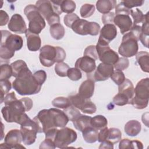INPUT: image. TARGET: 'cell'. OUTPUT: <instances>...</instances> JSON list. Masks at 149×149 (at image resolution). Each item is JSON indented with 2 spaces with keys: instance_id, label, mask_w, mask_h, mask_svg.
<instances>
[{
  "instance_id": "cell-1",
  "label": "cell",
  "mask_w": 149,
  "mask_h": 149,
  "mask_svg": "<svg viewBox=\"0 0 149 149\" xmlns=\"http://www.w3.org/2000/svg\"><path fill=\"white\" fill-rule=\"evenodd\" d=\"M13 88L21 95H33L38 93L41 88L27 67L22 70L13 81Z\"/></svg>"
},
{
  "instance_id": "cell-2",
  "label": "cell",
  "mask_w": 149,
  "mask_h": 149,
  "mask_svg": "<svg viewBox=\"0 0 149 149\" xmlns=\"http://www.w3.org/2000/svg\"><path fill=\"white\" fill-rule=\"evenodd\" d=\"M31 109L30 101L27 97L20 100L16 99L7 105H5L2 109L1 112L5 120L9 123L15 122L19 124L22 115L26 111Z\"/></svg>"
},
{
  "instance_id": "cell-3",
  "label": "cell",
  "mask_w": 149,
  "mask_h": 149,
  "mask_svg": "<svg viewBox=\"0 0 149 149\" xmlns=\"http://www.w3.org/2000/svg\"><path fill=\"white\" fill-rule=\"evenodd\" d=\"M19 124L20 125L22 141L26 145L33 144L37 138V133H42L38 124L33 119L31 120L26 113L21 116Z\"/></svg>"
},
{
  "instance_id": "cell-4",
  "label": "cell",
  "mask_w": 149,
  "mask_h": 149,
  "mask_svg": "<svg viewBox=\"0 0 149 149\" xmlns=\"http://www.w3.org/2000/svg\"><path fill=\"white\" fill-rule=\"evenodd\" d=\"M135 95L130 100V104L135 108L143 109L148 104L149 98V78L146 77L140 80L134 89Z\"/></svg>"
},
{
  "instance_id": "cell-5",
  "label": "cell",
  "mask_w": 149,
  "mask_h": 149,
  "mask_svg": "<svg viewBox=\"0 0 149 149\" xmlns=\"http://www.w3.org/2000/svg\"><path fill=\"white\" fill-rule=\"evenodd\" d=\"M24 13L29 20L28 30L39 34L45 27V22L36 5H29L24 8Z\"/></svg>"
},
{
  "instance_id": "cell-6",
  "label": "cell",
  "mask_w": 149,
  "mask_h": 149,
  "mask_svg": "<svg viewBox=\"0 0 149 149\" xmlns=\"http://www.w3.org/2000/svg\"><path fill=\"white\" fill-rule=\"evenodd\" d=\"M137 41L131 32L125 33L118 49L119 54L125 58H130L136 55L139 49Z\"/></svg>"
},
{
  "instance_id": "cell-7",
  "label": "cell",
  "mask_w": 149,
  "mask_h": 149,
  "mask_svg": "<svg viewBox=\"0 0 149 149\" xmlns=\"http://www.w3.org/2000/svg\"><path fill=\"white\" fill-rule=\"evenodd\" d=\"M96 49L98 58L102 63L113 65L119 59L118 54L110 48L109 44L100 38H98Z\"/></svg>"
},
{
  "instance_id": "cell-8",
  "label": "cell",
  "mask_w": 149,
  "mask_h": 149,
  "mask_svg": "<svg viewBox=\"0 0 149 149\" xmlns=\"http://www.w3.org/2000/svg\"><path fill=\"white\" fill-rule=\"evenodd\" d=\"M71 29L77 34L85 36H97L100 30V26L96 22H88L84 19H79L72 24Z\"/></svg>"
},
{
  "instance_id": "cell-9",
  "label": "cell",
  "mask_w": 149,
  "mask_h": 149,
  "mask_svg": "<svg viewBox=\"0 0 149 149\" xmlns=\"http://www.w3.org/2000/svg\"><path fill=\"white\" fill-rule=\"evenodd\" d=\"M77 137V133L73 129L65 127L57 130L54 139V142L56 147L63 148L74 142Z\"/></svg>"
},
{
  "instance_id": "cell-10",
  "label": "cell",
  "mask_w": 149,
  "mask_h": 149,
  "mask_svg": "<svg viewBox=\"0 0 149 149\" xmlns=\"http://www.w3.org/2000/svg\"><path fill=\"white\" fill-rule=\"evenodd\" d=\"M1 46L8 48L12 51L20 50L23 47V39L17 34L11 33L8 30H1Z\"/></svg>"
},
{
  "instance_id": "cell-11",
  "label": "cell",
  "mask_w": 149,
  "mask_h": 149,
  "mask_svg": "<svg viewBox=\"0 0 149 149\" xmlns=\"http://www.w3.org/2000/svg\"><path fill=\"white\" fill-rule=\"evenodd\" d=\"M71 105L81 111L82 112L87 114H93L96 112L95 105L90 99H86L79 93L70 95L68 97Z\"/></svg>"
},
{
  "instance_id": "cell-12",
  "label": "cell",
  "mask_w": 149,
  "mask_h": 149,
  "mask_svg": "<svg viewBox=\"0 0 149 149\" xmlns=\"http://www.w3.org/2000/svg\"><path fill=\"white\" fill-rule=\"evenodd\" d=\"M113 71L112 65L102 62L98 65L94 71L91 73L87 74V77L88 79L91 80L94 82L104 81L111 77Z\"/></svg>"
},
{
  "instance_id": "cell-13",
  "label": "cell",
  "mask_w": 149,
  "mask_h": 149,
  "mask_svg": "<svg viewBox=\"0 0 149 149\" xmlns=\"http://www.w3.org/2000/svg\"><path fill=\"white\" fill-rule=\"evenodd\" d=\"M57 51L56 47L45 45L40 49L39 59L41 63L45 67L52 66L56 62Z\"/></svg>"
},
{
  "instance_id": "cell-14",
  "label": "cell",
  "mask_w": 149,
  "mask_h": 149,
  "mask_svg": "<svg viewBox=\"0 0 149 149\" xmlns=\"http://www.w3.org/2000/svg\"><path fill=\"white\" fill-rule=\"evenodd\" d=\"M22 141V136L20 130L12 129L6 134L4 139V143L0 145L1 148H19L25 147L20 144Z\"/></svg>"
},
{
  "instance_id": "cell-15",
  "label": "cell",
  "mask_w": 149,
  "mask_h": 149,
  "mask_svg": "<svg viewBox=\"0 0 149 149\" xmlns=\"http://www.w3.org/2000/svg\"><path fill=\"white\" fill-rule=\"evenodd\" d=\"M8 27L11 31L17 34L26 33L27 30L24 19L17 13L12 15L8 23Z\"/></svg>"
},
{
  "instance_id": "cell-16",
  "label": "cell",
  "mask_w": 149,
  "mask_h": 149,
  "mask_svg": "<svg viewBox=\"0 0 149 149\" xmlns=\"http://www.w3.org/2000/svg\"><path fill=\"white\" fill-rule=\"evenodd\" d=\"M75 68L79 69L80 70L86 73L87 74L91 73L96 68L95 61L94 59L87 56L77 59L75 62Z\"/></svg>"
},
{
  "instance_id": "cell-17",
  "label": "cell",
  "mask_w": 149,
  "mask_h": 149,
  "mask_svg": "<svg viewBox=\"0 0 149 149\" xmlns=\"http://www.w3.org/2000/svg\"><path fill=\"white\" fill-rule=\"evenodd\" d=\"M48 111L55 126L60 128L65 127L69 120L64 111L57 108H50Z\"/></svg>"
},
{
  "instance_id": "cell-18",
  "label": "cell",
  "mask_w": 149,
  "mask_h": 149,
  "mask_svg": "<svg viewBox=\"0 0 149 149\" xmlns=\"http://www.w3.org/2000/svg\"><path fill=\"white\" fill-rule=\"evenodd\" d=\"M113 23L119 28L122 34L129 31L133 26V22L130 16L126 15H116L115 16Z\"/></svg>"
},
{
  "instance_id": "cell-19",
  "label": "cell",
  "mask_w": 149,
  "mask_h": 149,
  "mask_svg": "<svg viewBox=\"0 0 149 149\" xmlns=\"http://www.w3.org/2000/svg\"><path fill=\"white\" fill-rule=\"evenodd\" d=\"M117 36V29L113 24H105L100 30L99 38L109 43Z\"/></svg>"
},
{
  "instance_id": "cell-20",
  "label": "cell",
  "mask_w": 149,
  "mask_h": 149,
  "mask_svg": "<svg viewBox=\"0 0 149 149\" xmlns=\"http://www.w3.org/2000/svg\"><path fill=\"white\" fill-rule=\"evenodd\" d=\"M36 6L38 8L40 14L46 20L53 13H55L51 2L48 0H40L36 2Z\"/></svg>"
},
{
  "instance_id": "cell-21",
  "label": "cell",
  "mask_w": 149,
  "mask_h": 149,
  "mask_svg": "<svg viewBox=\"0 0 149 149\" xmlns=\"http://www.w3.org/2000/svg\"><path fill=\"white\" fill-rule=\"evenodd\" d=\"M27 39V46L29 51H37L40 47L41 44V40L38 34H36L31 33L27 29L26 33Z\"/></svg>"
},
{
  "instance_id": "cell-22",
  "label": "cell",
  "mask_w": 149,
  "mask_h": 149,
  "mask_svg": "<svg viewBox=\"0 0 149 149\" xmlns=\"http://www.w3.org/2000/svg\"><path fill=\"white\" fill-rule=\"evenodd\" d=\"M94 81L87 79L81 84L79 88V94L86 99H90L94 94Z\"/></svg>"
},
{
  "instance_id": "cell-23",
  "label": "cell",
  "mask_w": 149,
  "mask_h": 149,
  "mask_svg": "<svg viewBox=\"0 0 149 149\" xmlns=\"http://www.w3.org/2000/svg\"><path fill=\"white\" fill-rule=\"evenodd\" d=\"M134 86L132 82L128 79H125V81L119 86L118 92L119 93H122L127 96L129 100V103L130 100L133 98L134 94Z\"/></svg>"
},
{
  "instance_id": "cell-24",
  "label": "cell",
  "mask_w": 149,
  "mask_h": 149,
  "mask_svg": "<svg viewBox=\"0 0 149 149\" xmlns=\"http://www.w3.org/2000/svg\"><path fill=\"white\" fill-rule=\"evenodd\" d=\"M141 129L140 123L136 120L128 121L125 125L124 130L126 134L129 136L134 137L138 135Z\"/></svg>"
},
{
  "instance_id": "cell-25",
  "label": "cell",
  "mask_w": 149,
  "mask_h": 149,
  "mask_svg": "<svg viewBox=\"0 0 149 149\" xmlns=\"http://www.w3.org/2000/svg\"><path fill=\"white\" fill-rule=\"evenodd\" d=\"M143 23V25L141 27V34L139 37V40L143 45L146 48H148V33H149V26H148V12L144 15V19Z\"/></svg>"
},
{
  "instance_id": "cell-26",
  "label": "cell",
  "mask_w": 149,
  "mask_h": 149,
  "mask_svg": "<svg viewBox=\"0 0 149 149\" xmlns=\"http://www.w3.org/2000/svg\"><path fill=\"white\" fill-rule=\"evenodd\" d=\"M136 61L140 66L141 70L149 72V54L146 51H140L136 54Z\"/></svg>"
},
{
  "instance_id": "cell-27",
  "label": "cell",
  "mask_w": 149,
  "mask_h": 149,
  "mask_svg": "<svg viewBox=\"0 0 149 149\" xmlns=\"http://www.w3.org/2000/svg\"><path fill=\"white\" fill-rule=\"evenodd\" d=\"M116 1L115 0H99L96 2V7L100 13L105 14L110 12L116 6Z\"/></svg>"
},
{
  "instance_id": "cell-28",
  "label": "cell",
  "mask_w": 149,
  "mask_h": 149,
  "mask_svg": "<svg viewBox=\"0 0 149 149\" xmlns=\"http://www.w3.org/2000/svg\"><path fill=\"white\" fill-rule=\"evenodd\" d=\"M84 141L88 143H93L98 140V131L91 126H88L81 132Z\"/></svg>"
},
{
  "instance_id": "cell-29",
  "label": "cell",
  "mask_w": 149,
  "mask_h": 149,
  "mask_svg": "<svg viewBox=\"0 0 149 149\" xmlns=\"http://www.w3.org/2000/svg\"><path fill=\"white\" fill-rule=\"evenodd\" d=\"M91 116L80 114L77 118H76L73 121H72V122L74 127L77 130L82 132L84 129L91 126Z\"/></svg>"
},
{
  "instance_id": "cell-30",
  "label": "cell",
  "mask_w": 149,
  "mask_h": 149,
  "mask_svg": "<svg viewBox=\"0 0 149 149\" xmlns=\"http://www.w3.org/2000/svg\"><path fill=\"white\" fill-rule=\"evenodd\" d=\"M49 32L51 37L56 40L62 39L65 33L63 26L60 23L53 24L50 26Z\"/></svg>"
},
{
  "instance_id": "cell-31",
  "label": "cell",
  "mask_w": 149,
  "mask_h": 149,
  "mask_svg": "<svg viewBox=\"0 0 149 149\" xmlns=\"http://www.w3.org/2000/svg\"><path fill=\"white\" fill-rule=\"evenodd\" d=\"M90 124L93 127L99 130L107 126L108 120L104 116L98 115L91 118Z\"/></svg>"
},
{
  "instance_id": "cell-32",
  "label": "cell",
  "mask_w": 149,
  "mask_h": 149,
  "mask_svg": "<svg viewBox=\"0 0 149 149\" xmlns=\"http://www.w3.org/2000/svg\"><path fill=\"white\" fill-rule=\"evenodd\" d=\"M122 138V133L119 129L111 127L108 129L107 140L111 141L113 144L118 143Z\"/></svg>"
},
{
  "instance_id": "cell-33",
  "label": "cell",
  "mask_w": 149,
  "mask_h": 149,
  "mask_svg": "<svg viewBox=\"0 0 149 149\" xmlns=\"http://www.w3.org/2000/svg\"><path fill=\"white\" fill-rule=\"evenodd\" d=\"M12 69V76L16 78L18 74L27 68L26 63L23 60H17L10 64Z\"/></svg>"
},
{
  "instance_id": "cell-34",
  "label": "cell",
  "mask_w": 149,
  "mask_h": 149,
  "mask_svg": "<svg viewBox=\"0 0 149 149\" xmlns=\"http://www.w3.org/2000/svg\"><path fill=\"white\" fill-rule=\"evenodd\" d=\"M52 104L56 108L62 109H65L72 105L69 98L64 97H58L55 98L52 100Z\"/></svg>"
},
{
  "instance_id": "cell-35",
  "label": "cell",
  "mask_w": 149,
  "mask_h": 149,
  "mask_svg": "<svg viewBox=\"0 0 149 149\" xmlns=\"http://www.w3.org/2000/svg\"><path fill=\"white\" fill-rule=\"evenodd\" d=\"M60 8L62 12L66 13H72L75 10L76 3L72 0L62 1L60 5Z\"/></svg>"
},
{
  "instance_id": "cell-36",
  "label": "cell",
  "mask_w": 149,
  "mask_h": 149,
  "mask_svg": "<svg viewBox=\"0 0 149 149\" xmlns=\"http://www.w3.org/2000/svg\"><path fill=\"white\" fill-rule=\"evenodd\" d=\"M95 12V6L94 5L85 3L83 5L80 10V16L83 18H87L91 16Z\"/></svg>"
},
{
  "instance_id": "cell-37",
  "label": "cell",
  "mask_w": 149,
  "mask_h": 149,
  "mask_svg": "<svg viewBox=\"0 0 149 149\" xmlns=\"http://www.w3.org/2000/svg\"><path fill=\"white\" fill-rule=\"evenodd\" d=\"M12 76V69L10 65L8 63L1 65L0 80H8Z\"/></svg>"
},
{
  "instance_id": "cell-38",
  "label": "cell",
  "mask_w": 149,
  "mask_h": 149,
  "mask_svg": "<svg viewBox=\"0 0 149 149\" xmlns=\"http://www.w3.org/2000/svg\"><path fill=\"white\" fill-rule=\"evenodd\" d=\"M69 69V65L63 62L58 63L55 66V72L60 77L67 76V72Z\"/></svg>"
},
{
  "instance_id": "cell-39",
  "label": "cell",
  "mask_w": 149,
  "mask_h": 149,
  "mask_svg": "<svg viewBox=\"0 0 149 149\" xmlns=\"http://www.w3.org/2000/svg\"><path fill=\"white\" fill-rule=\"evenodd\" d=\"M63 111L68 116L69 120L70 121H73L81 114L79 110L73 105H70L69 107L64 109Z\"/></svg>"
},
{
  "instance_id": "cell-40",
  "label": "cell",
  "mask_w": 149,
  "mask_h": 149,
  "mask_svg": "<svg viewBox=\"0 0 149 149\" xmlns=\"http://www.w3.org/2000/svg\"><path fill=\"white\" fill-rule=\"evenodd\" d=\"M1 86V103L4 100L5 95L8 93L11 89V83L8 80H0Z\"/></svg>"
},
{
  "instance_id": "cell-41",
  "label": "cell",
  "mask_w": 149,
  "mask_h": 149,
  "mask_svg": "<svg viewBox=\"0 0 149 149\" xmlns=\"http://www.w3.org/2000/svg\"><path fill=\"white\" fill-rule=\"evenodd\" d=\"M130 14L133 19V25H136L137 23L143 22L144 19V15L138 8H136L134 10L131 9Z\"/></svg>"
},
{
  "instance_id": "cell-42",
  "label": "cell",
  "mask_w": 149,
  "mask_h": 149,
  "mask_svg": "<svg viewBox=\"0 0 149 149\" xmlns=\"http://www.w3.org/2000/svg\"><path fill=\"white\" fill-rule=\"evenodd\" d=\"M15 55V51H12L9 49L8 48L1 46L0 50V57L1 62L5 61L8 62L11 58H12Z\"/></svg>"
},
{
  "instance_id": "cell-43",
  "label": "cell",
  "mask_w": 149,
  "mask_h": 149,
  "mask_svg": "<svg viewBox=\"0 0 149 149\" xmlns=\"http://www.w3.org/2000/svg\"><path fill=\"white\" fill-rule=\"evenodd\" d=\"M113 102L118 106H123L129 104V100L127 96L123 94L119 93L115 95L113 98Z\"/></svg>"
},
{
  "instance_id": "cell-44",
  "label": "cell",
  "mask_w": 149,
  "mask_h": 149,
  "mask_svg": "<svg viewBox=\"0 0 149 149\" xmlns=\"http://www.w3.org/2000/svg\"><path fill=\"white\" fill-rule=\"evenodd\" d=\"M67 76L72 81H77L82 77L81 71L76 68H69L67 72Z\"/></svg>"
},
{
  "instance_id": "cell-45",
  "label": "cell",
  "mask_w": 149,
  "mask_h": 149,
  "mask_svg": "<svg viewBox=\"0 0 149 149\" xmlns=\"http://www.w3.org/2000/svg\"><path fill=\"white\" fill-rule=\"evenodd\" d=\"M129 66V61L127 58H119L118 61L113 65V68L118 70H123L126 69Z\"/></svg>"
},
{
  "instance_id": "cell-46",
  "label": "cell",
  "mask_w": 149,
  "mask_h": 149,
  "mask_svg": "<svg viewBox=\"0 0 149 149\" xmlns=\"http://www.w3.org/2000/svg\"><path fill=\"white\" fill-rule=\"evenodd\" d=\"M111 79L116 84L119 86L125 81V76L122 71L115 70L111 75Z\"/></svg>"
},
{
  "instance_id": "cell-47",
  "label": "cell",
  "mask_w": 149,
  "mask_h": 149,
  "mask_svg": "<svg viewBox=\"0 0 149 149\" xmlns=\"http://www.w3.org/2000/svg\"><path fill=\"white\" fill-rule=\"evenodd\" d=\"M84 56L90 57L95 61L98 59V56L96 49V46L91 45L87 47L84 51Z\"/></svg>"
},
{
  "instance_id": "cell-48",
  "label": "cell",
  "mask_w": 149,
  "mask_h": 149,
  "mask_svg": "<svg viewBox=\"0 0 149 149\" xmlns=\"http://www.w3.org/2000/svg\"><path fill=\"white\" fill-rule=\"evenodd\" d=\"M80 19L79 17L75 13H69V14H67L64 16V19H63V22L65 24L69 27L71 28L72 24H73V23L77 19Z\"/></svg>"
},
{
  "instance_id": "cell-49",
  "label": "cell",
  "mask_w": 149,
  "mask_h": 149,
  "mask_svg": "<svg viewBox=\"0 0 149 149\" xmlns=\"http://www.w3.org/2000/svg\"><path fill=\"white\" fill-rule=\"evenodd\" d=\"M115 13L116 15H129L130 13L131 9L126 8L123 4V1L119 3L115 6Z\"/></svg>"
},
{
  "instance_id": "cell-50",
  "label": "cell",
  "mask_w": 149,
  "mask_h": 149,
  "mask_svg": "<svg viewBox=\"0 0 149 149\" xmlns=\"http://www.w3.org/2000/svg\"><path fill=\"white\" fill-rule=\"evenodd\" d=\"M33 76L38 82V83L42 86L47 79V73L44 70H40L36 72L33 74Z\"/></svg>"
},
{
  "instance_id": "cell-51",
  "label": "cell",
  "mask_w": 149,
  "mask_h": 149,
  "mask_svg": "<svg viewBox=\"0 0 149 149\" xmlns=\"http://www.w3.org/2000/svg\"><path fill=\"white\" fill-rule=\"evenodd\" d=\"M115 17L114 12H111L105 14H103L102 16V23L105 24H112L113 23V19Z\"/></svg>"
},
{
  "instance_id": "cell-52",
  "label": "cell",
  "mask_w": 149,
  "mask_h": 149,
  "mask_svg": "<svg viewBox=\"0 0 149 149\" xmlns=\"http://www.w3.org/2000/svg\"><path fill=\"white\" fill-rule=\"evenodd\" d=\"M123 4L128 9H130L132 8L136 7V6H141L144 3V1H123Z\"/></svg>"
},
{
  "instance_id": "cell-53",
  "label": "cell",
  "mask_w": 149,
  "mask_h": 149,
  "mask_svg": "<svg viewBox=\"0 0 149 149\" xmlns=\"http://www.w3.org/2000/svg\"><path fill=\"white\" fill-rule=\"evenodd\" d=\"M40 149L41 148H50L54 149L56 148L55 143L53 140L48 139H45L44 141H43L39 147Z\"/></svg>"
},
{
  "instance_id": "cell-54",
  "label": "cell",
  "mask_w": 149,
  "mask_h": 149,
  "mask_svg": "<svg viewBox=\"0 0 149 149\" xmlns=\"http://www.w3.org/2000/svg\"><path fill=\"white\" fill-rule=\"evenodd\" d=\"M56 51H57V58H56V62L59 63L63 62L66 58V52L65 50L60 47H56Z\"/></svg>"
},
{
  "instance_id": "cell-55",
  "label": "cell",
  "mask_w": 149,
  "mask_h": 149,
  "mask_svg": "<svg viewBox=\"0 0 149 149\" xmlns=\"http://www.w3.org/2000/svg\"><path fill=\"white\" fill-rule=\"evenodd\" d=\"M100 131L98 132V141L100 143L105 141L107 140V136H108V127H104L100 130Z\"/></svg>"
},
{
  "instance_id": "cell-56",
  "label": "cell",
  "mask_w": 149,
  "mask_h": 149,
  "mask_svg": "<svg viewBox=\"0 0 149 149\" xmlns=\"http://www.w3.org/2000/svg\"><path fill=\"white\" fill-rule=\"evenodd\" d=\"M141 26L137 24L133 25L131 29L130 30V32H131L133 34V35L135 37V38L137 39V41L139 40V37L141 34Z\"/></svg>"
},
{
  "instance_id": "cell-57",
  "label": "cell",
  "mask_w": 149,
  "mask_h": 149,
  "mask_svg": "<svg viewBox=\"0 0 149 149\" xmlns=\"http://www.w3.org/2000/svg\"><path fill=\"white\" fill-rule=\"evenodd\" d=\"M47 21L48 24L51 26L55 24L60 23V17L59 15L56 13H54L48 19H47Z\"/></svg>"
},
{
  "instance_id": "cell-58",
  "label": "cell",
  "mask_w": 149,
  "mask_h": 149,
  "mask_svg": "<svg viewBox=\"0 0 149 149\" xmlns=\"http://www.w3.org/2000/svg\"><path fill=\"white\" fill-rule=\"evenodd\" d=\"M9 19L8 13L3 10H0V26H3L6 25Z\"/></svg>"
},
{
  "instance_id": "cell-59",
  "label": "cell",
  "mask_w": 149,
  "mask_h": 149,
  "mask_svg": "<svg viewBox=\"0 0 149 149\" xmlns=\"http://www.w3.org/2000/svg\"><path fill=\"white\" fill-rule=\"evenodd\" d=\"M119 149H126V148H132L131 147V140L128 139H124L120 140L119 144Z\"/></svg>"
},
{
  "instance_id": "cell-60",
  "label": "cell",
  "mask_w": 149,
  "mask_h": 149,
  "mask_svg": "<svg viewBox=\"0 0 149 149\" xmlns=\"http://www.w3.org/2000/svg\"><path fill=\"white\" fill-rule=\"evenodd\" d=\"M17 99L15 93L14 92H11L10 93H8L6 95V96L4 98V100H3V102L5 105H7L8 104H9V102H10L11 101L15 100Z\"/></svg>"
},
{
  "instance_id": "cell-61",
  "label": "cell",
  "mask_w": 149,
  "mask_h": 149,
  "mask_svg": "<svg viewBox=\"0 0 149 149\" xmlns=\"http://www.w3.org/2000/svg\"><path fill=\"white\" fill-rule=\"evenodd\" d=\"M99 148H113V144L111 141L107 140L101 142Z\"/></svg>"
},
{
  "instance_id": "cell-62",
  "label": "cell",
  "mask_w": 149,
  "mask_h": 149,
  "mask_svg": "<svg viewBox=\"0 0 149 149\" xmlns=\"http://www.w3.org/2000/svg\"><path fill=\"white\" fill-rule=\"evenodd\" d=\"M131 147L132 148L142 149L143 148V143L139 140H131Z\"/></svg>"
},
{
  "instance_id": "cell-63",
  "label": "cell",
  "mask_w": 149,
  "mask_h": 149,
  "mask_svg": "<svg viewBox=\"0 0 149 149\" xmlns=\"http://www.w3.org/2000/svg\"><path fill=\"white\" fill-rule=\"evenodd\" d=\"M141 119H142L143 123L144 124H145L146 125V126L148 127V112H146V113H145L143 115Z\"/></svg>"
}]
</instances>
